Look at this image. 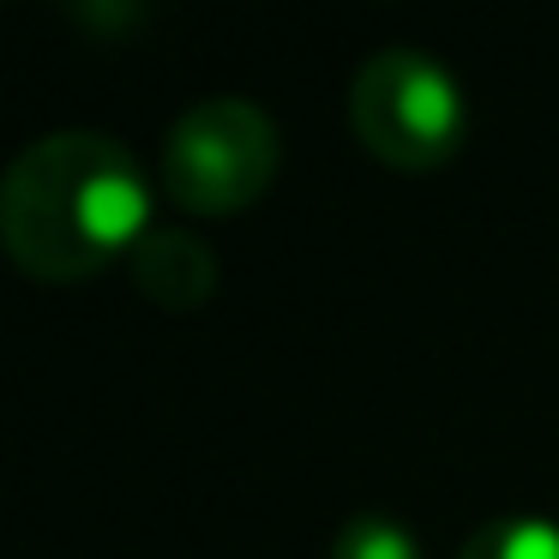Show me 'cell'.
<instances>
[{"mask_svg": "<svg viewBox=\"0 0 559 559\" xmlns=\"http://www.w3.org/2000/svg\"><path fill=\"white\" fill-rule=\"evenodd\" d=\"M151 235L139 157L109 133L31 139L0 175V247L37 283H85Z\"/></svg>", "mask_w": 559, "mask_h": 559, "instance_id": "obj_1", "label": "cell"}, {"mask_svg": "<svg viewBox=\"0 0 559 559\" xmlns=\"http://www.w3.org/2000/svg\"><path fill=\"white\" fill-rule=\"evenodd\" d=\"M349 127L373 163L421 175L457 157V145L469 139V103L445 61L409 43H391L367 55L355 73Z\"/></svg>", "mask_w": 559, "mask_h": 559, "instance_id": "obj_2", "label": "cell"}, {"mask_svg": "<svg viewBox=\"0 0 559 559\" xmlns=\"http://www.w3.org/2000/svg\"><path fill=\"white\" fill-rule=\"evenodd\" d=\"M283 139L247 97H205L163 139V193L193 217H235L277 181Z\"/></svg>", "mask_w": 559, "mask_h": 559, "instance_id": "obj_3", "label": "cell"}, {"mask_svg": "<svg viewBox=\"0 0 559 559\" xmlns=\"http://www.w3.org/2000/svg\"><path fill=\"white\" fill-rule=\"evenodd\" d=\"M133 277L139 295L169 313H187V307H205L211 289H217V259H211L205 241L181 229H151L133 253Z\"/></svg>", "mask_w": 559, "mask_h": 559, "instance_id": "obj_4", "label": "cell"}, {"mask_svg": "<svg viewBox=\"0 0 559 559\" xmlns=\"http://www.w3.org/2000/svg\"><path fill=\"white\" fill-rule=\"evenodd\" d=\"M457 559H559V523H547V518H493L463 542Z\"/></svg>", "mask_w": 559, "mask_h": 559, "instance_id": "obj_5", "label": "cell"}, {"mask_svg": "<svg viewBox=\"0 0 559 559\" xmlns=\"http://www.w3.org/2000/svg\"><path fill=\"white\" fill-rule=\"evenodd\" d=\"M325 559H427V554H421V542H415L409 523L361 511V518H349L337 535H331Z\"/></svg>", "mask_w": 559, "mask_h": 559, "instance_id": "obj_6", "label": "cell"}]
</instances>
